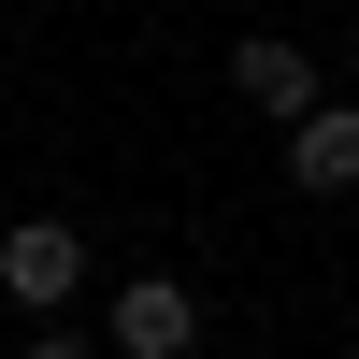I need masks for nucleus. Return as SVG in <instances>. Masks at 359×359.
Instances as JSON below:
<instances>
[{"mask_svg":"<svg viewBox=\"0 0 359 359\" xmlns=\"http://www.w3.org/2000/svg\"><path fill=\"white\" fill-rule=\"evenodd\" d=\"M101 345H115V359H187V345H201V302H187L172 273H130L115 316H101Z\"/></svg>","mask_w":359,"mask_h":359,"instance_id":"obj_1","label":"nucleus"},{"mask_svg":"<svg viewBox=\"0 0 359 359\" xmlns=\"http://www.w3.org/2000/svg\"><path fill=\"white\" fill-rule=\"evenodd\" d=\"M72 273H86L72 216H15V230H0V287H15L29 316H43V302H72Z\"/></svg>","mask_w":359,"mask_h":359,"instance_id":"obj_2","label":"nucleus"},{"mask_svg":"<svg viewBox=\"0 0 359 359\" xmlns=\"http://www.w3.org/2000/svg\"><path fill=\"white\" fill-rule=\"evenodd\" d=\"M230 86H245V115H302L316 101V57L287 43V29H245V43H230Z\"/></svg>","mask_w":359,"mask_h":359,"instance_id":"obj_3","label":"nucleus"},{"mask_svg":"<svg viewBox=\"0 0 359 359\" xmlns=\"http://www.w3.org/2000/svg\"><path fill=\"white\" fill-rule=\"evenodd\" d=\"M287 172H302L316 201L359 187V101H302V115H287Z\"/></svg>","mask_w":359,"mask_h":359,"instance_id":"obj_4","label":"nucleus"}]
</instances>
